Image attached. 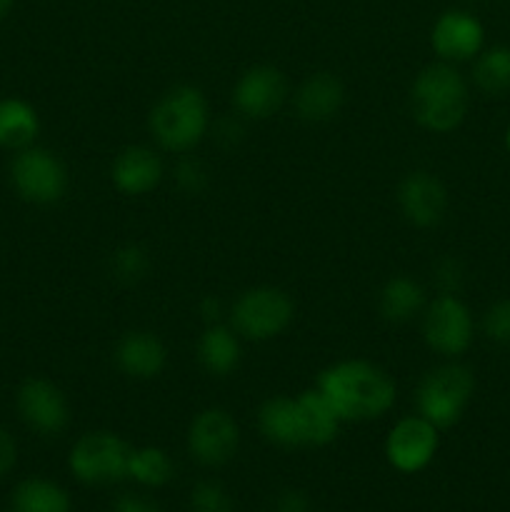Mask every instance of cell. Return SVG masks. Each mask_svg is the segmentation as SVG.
<instances>
[{"mask_svg":"<svg viewBox=\"0 0 510 512\" xmlns=\"http://www.w3.org/2000/svg\"><path fill=\"white\" fill-rule=\"evenodd\" d=\"M330 408L343 423L378 420L395 405V383L380 365L370 360H340L315 380Z\"/></svg>","mask_w":510,"mask_h":512,"instance_id":"6da1fadb","label":"cell"},{"mask_svg":"<svg viewBox=\"0 0 510 512\" xmlns=\"http://www.w3.org/2000/svg\"><path fill=\"white\" fill-rule=\"evenodd\" d=\"M410 113L430 133H453L468 115V85L453 63H433L410 85Z\"/></svg>","mask_w":510,"mask_h":512,"instance_id":"7a4b0ae2","label":"cell"},{"mask_svg":"<svg viewBox=\"0 0 510 512\" xmlns=\"http://www.w3.org/2000/svg\"><path fill=\"white\" fill-rule=\"evenodd\" d=\"M210 125L208 100L195 85H175L160 95L148 118L150 135L168 153H190Z\"/></svg>","mask_w":510,"mask_h":512,"instance_id":"3957f363","label":"cell"},{"mask_svg":"<svg viewBox=\"0 0 510 512\" xmlns=\"http://www.w3.org/2000/svg\"><path fill=\"white\" fill-rule=\"evenodd\" d=\"M475 393V375L468 365L445 363L440 368L430 370L418 385L415 405L418 415H423L428 423L438 430L453 428L468 410Z\"/></svg>","mask_w":510,"mask_h":512,"instance_id":"277c9868","label":"cell"},{"mask_svg":"<svg viewBox=\"0 0 510 512\" xmlns=\"http://www.w3.org/2000/svg\"><path fill=\"white\" fill-rule=\"evenodd\" d=\"M130 448L120 435L108 430L85 433L75 440L68 455V468L73 478L83 485H110L128 478Z\"/></svg>","mask_w":510,"mask_h":512,"instance_id":"5b68a950","label":"cell"},{"mask_svg":"<svg viewBox=\"0 0 510 512\" xmlns=\"http://www.w3.org/2000/svg\"><path fill=\"white\" fill-rule=\"evenodd\" d=\"M293 300L270 285H258L240 295L230 308V328L245 340L265 343L283 333L293 320Z\"/></svg>","mask_w":510,"mask_h":512,"instance_id":"8992f818","label":"cell"},{"mask_svg":"<svg viewBox=\"0 0 510 512\" xmlns=\"http://www.w3.org/2000/svg\"><path fill=\"white\" fill-rule=\"evenodd\" d=\"M10 185L30 205H55L68 190V170L48 148L30 145L10 163Z\"/></svg>","mask_w":510,"mask_h":512,"instance_id":"52a82bcc","label":"cell"},{"mask_svg":"<svg viewBox=\"0 0 510 512\" xmlns=\"http://www.w3.org/2000/svg\"><path fill=\"white\" fill-rule=\"evenodd\" d=\"M473 313L458 295L440 293L423 313V338L433 353L460 358L473 343Z\"/></svg>","mask_w":510,"mask_h":512,"instance_id":"ba28073f","label":"cell"},{"mask_svg":"<svg viewBox=\"0 0 510 512\" xmlns=\"http://www.w3.org/2000/svg\"><path fill=\"white\" fill-rule=\"evenodd\" d=\"M238 445V423L223 408L200 410L188 428V453L205 468H223L235 458Z\"/></svg>","mask_w":510,"mask_h":512,"instance_id":"9c48e42d","label":"cell"},{"mask_svg":"<svg viewBox=\"0 0 510 512\" xmlns=\"http://www.w3.org/2000/svg\"><path fill=\"white\" fill-rule=\"evenodd\" d=\"M440 448V430L423 415H408L390 428L385 438V458L390 468L415 475L433 463Z\"/></svg>","mask_w":510,"mask_h":512,"instance_id":"30bf717a","label":"cell"},{"mask_svg":"<svg viewBox=\"0 0 510 512\" xmlns=\"http://www.w3.org/2000/svg\"><path fill=\"white\" fill-rule=\"evenodd\" d=\"M15 408L20 420L43 438H55L70 423V408L63 390L45 378L25 380L15 395Z\"/></svg>","mask_w":510,"mask_h":512,"instance_id":"8fae6325","label":"cell"},{"mask_svg":"<svg viewBox=\"0 0 510 512\" xmlns=\"http://www.w3.org/2000/svg\"><path fill=\"white\" fill-rule=\"evenodd\" d=\"M430 45L443 63H465L478 58L485 45V28L470 10H445L430 30Z\"/></svg>","mask_w":510,"mask_h":512,"instance_id":"7c38bea8","label":"cell"},{"mask_svg":"<svg viewBox=\"0 0 510 512\" xmlns=\"http://www.w3.org/2000/svg\"><path fill=\"white\" fill-rule=\"evenodd\" d=\"M288 98V80L275 65H253L233 88V105L243 118L265 120L278 113Z\"/></svg>","mask_w":510,"mask_h":512,"instance_id":"4fadbf2b","label":"cell"},{"mask_svg":"<svg viewBox=\"0 0 510 512\" xmlns=\"http://www.w3.org/2000/svg\"><path fill=\"white\" fill-rule=\"evenodd\" d=\"M398 205L410 225L433 228L443 220L445 210H448V193L433 173L415 170V173L405 175L403 183H400Z\"/></svg>","mask_w":510,"mask_h":512,"instance_id":"5bb4252c","label":"cell"},{"mask_svg":"<svg viewBox=\"0 0 510 512\" xmlns=\"http://www.w3.org/2000/svg\"><path fill=\"white\" fill-rule=\"evenodd\" d=\"M110 178L123 195H148L163 180V160L153 148L128 145L115 155Z\"/></svg>","mask_w":510,"mask_h":512,"instance_id":"9a60e30c","label":"cell"},{"mask_svg":"<svg viewBox=\"0 0 510 512\" xmlns=\"http://www.w3.org/2000/svg\"><path fill=\"white\" fill-rule=\"evenodd\" d=\"M165 360V345L158 335L148 333V330H133L125 333L115 345V365L120 373L135 380H153L163 373Z\"/></svg>","mask_w":510,"mask_h":512,"instance_id":"2e32d148","label":"cell"},{"mask_svg":"<svg viewBox=\"0 0 510 512\" xmlns=\"http://www.w3.org/2000/svg\"><path fill=\"white\" fill-rule=\"evenodd\" d=\"M345 100V88L338 75L320 73L308 75L295 90V113L305 123H328L340 113Z\"/></svg>","mask_w":510,"mask_h":512,"instance_id":"e0dca14e","label":"cell"},{"mask_svg":"<svg viewBox=\"0 0 510 512\" xmlns=\"http://www.w3.org/2000/svg\"><path fill=\"white\" fill-rule=\"evenodd\" d=\"M258 428L263 438L278 448H305L298 403L288 395H275L260 405Z\"/></svg>","mask_w":510,"mask_h":512,"instance_id":"ac0fdd59","label":"cell"},{"mask_svg":"<svg viewBox=\"0 0 510 512\" xmlns=\"http://www.w3.org/2000/svg\"><path fill=\"white\" fill-rule=\"evenodd\" d=\"M295 403H298L300 425H303L305 448H325L338 438L343 420L335 415V410L330 408V403L320 395L318 388L295 395Z\"/></svg>","mask_w":510,"mask_h":512,"instance_id":"d6986e66","label":"cell"},{"mask_svg":"<svg viewBox=\"0 0 510 512\" xmlns=\"http://www.w3.org/2000/svg\"><path fill=\"white\" fill-rule=\"evenodd\" d=\"M198 360L215 378H225L240 363V335L230 325H208L198 340Z\"/></svg>","mask_w":510,"mask_h":512,"instance_id":"ffe728a7","label":"cell"},{"mask_svg":"<svg viewBox=\"0 0 510 512\" xmlns=\"http://www.w3.org/2000/svg\"><path fill=\"white\" fill-rule=\"evenodd\" d=\"M40 133V118L30 103L20 98L0 100V148L18 150L35 145Z\"/></svg>","mask_w":510,"mask_h":512,"instance_id":"44dd1931","label":"cell"},{"mask_svg":"<svg viewBox=\"0 0 510 512\" xmlns=\"http://www.w3.org/2000/svg\"><path fill=\"white\" fill-rule=\"evenodd\" d=\"M380 315L388 323L403 325L410 323L415 315L423 313L425 308V290L418 280L408 278V275H395L380 290L378 300Z\"/></svg>","mask_w":510,"mask_h":512,"instance_id":"7402d4cb","label":"cell"},{"mask_svg":"<svg viewBox=\"0 0 510 512\" xmlns=\"http://www.w3.org/2000/svg\"><path fill=\"white\" fill-rule=\"evenodd\" d=\"M13 512H70L68 490L48 478H25L15 485L10 495Z\"/></svg>","mask_w":510,"mask_h":512,"instance_id":"603a6c76","label":"cell"},{"mask_svg":"<svg viewBox=\"0 0 510 512\" xmlns=\"http://www.w3.org/2000/svg\"><path fill=\"white\" fill-rule=\"evenodd\" d=\"M473 83L480 93L490 98H503L510 93V48L508 45H493L480 50L473 63Z\"/></svg>","mask_w":510,"mask_h":512,"instance_id":"cb8c5ba5","label":"cell"},{"mask_svg":"<svg viewBox=\"0 0 510 512\" xmlns=\"http://www.w3.org/2000/svg\"><path fill=\"white\" fill-rule=\"evenodd\" d=\"M173 475L175 465L165 450L148 445V448H138L130 453L128 478H133L135 483L145 485V488H163L173 480Z\"/></svg>","mask_w":510,"mask_h":512,"instance_id":"d4e9b609","label":"cell"},{"mask_svg":"<svg viewBox=\"0 0 510 512\" xmlns=\"http://www.w3.org/2000/svg\"><path fill=\"white\" fill-rule=\"evenodd\" d=\"M148 270L150 258L140 245H123V248H118L110 255V275H113L118 283H140V280L148 275Z\"/></svg>","mask_w":510,"mask_h":512,"instance_id":"484cf974","label":"cell"},{"mask_svg":"<svg viewBox=\"0 0 510 512\" xmlns=\"http://www.w3.org/2000/svg\"><path fill=\"white\" fill-rule=\"evenodd\" d=\"M190 512H235V503L223 485L203 480L190 490Z\"/></svg>","mask_w":510,"mask_h":512,"instance_id":"4316f807","label":"cell"},{"mask_svg":"<svg viewBox=\"0 0 510 512\" xmlns=\"http://www.w3.org/2000/svg\"><path fill=\"white\" fill-rule=\"evenodd\" d=\"M173 180L180 193L200 195L208 185V170L198 158H180L173 170Z\"/></svg>","mask_w":510,"mask_h":512,"instance_id":"83f0119b","label":"cell"},{"mask_svg":"<svg viewBox=\"0 0 510 512\" xmlns=\"http://www.w3.org/2000/svg\"><path fill=\"white\" fill-rule=\"evenodd\" d=\"M485 338L498 345H510V298L490 305L483 315Z\"/></svg>","mask_w":510,"mask_h":512,"instance_id":"f1b7e54d","label":"cell"},{"mask_svg":"<svg viewBox=\"0 0 510 512\" xmlns=\"http://www.w3.org/2000/svg\"><path fill=\"white\" fill-rule=\"evenodd\" d=\"M463 275V265L455 258H445L435 265V283L445 295H458V290L463 288Z\"/></svg>","mask_w":510,"mask_h":512,"instance_id":"f546056e","label":"cell"},{"mask_svg":"<svg viewBox=\"0 0 510 512\" xmlns=\"http://www.w3.org/2000/svg\"><path fill=\"white\" fill-rule=\"evenodd\" d=\"M113 512H160V508L148 495L125 493L113 503Z\"/></svg>","mask_w":510,"mask_h":512,"instance_id":"4dcf8cb0","label":"cell"},{"mask_svg":"<svg viewBox=\"0 0 510 512\" xmlns=\"http://www.w3.org/2000/svg\"><path fill=\"white\" fill-rule=\"evenodd\" d=\"M15 463H18V443L10 435V430L0 425V478L8 475L15 468Z\"/></svg>","mask_w":510,"mask_h":512,"instance_id":"1f68e13d","label":"cell"},{"mask_svg":"<svg viewBox=\"0 0 510 512\" xmlns=\"http://www.w3.org/2000/svg\"><path fill=\"white\" fill-rule=\"evenodd\" d=\"M270 512H310V500L300 490H285V493H280L275 498L273 510Z\"/></svg>","mask_w":510,"mask_h":512,"instance_id":"d6a6232c","label":"cell"},{"mask_svg":"<svg viewBox=\"0 0 510 512\" xmlns=\"http://www.w3.org/2000/svg\"><path fill=\"white\" fill-rule=\"evenodd\" d=\"M243 125H240L238 118H223L218 120V125H215V138H218V143H223L225 148H233V145H238L240 140H243Z\"/></svg>","mask_w":510,"mask_h":512,"instance_id":"836d02e7","label":"cell"},{"mask_svg":"<svg viewBox=\"0 0 510 512\" xmlns=\"http://www.w3.org/2000/svg\"><path fill=\"white\" fill-rule=\"evenodd\" d=\"M200 315H203V320L208 325L220 323V315H223V303H220L218 298H213V295H208V298L200 300Z\"/></svg>","mask_w":510,"mask_h":512,"instance_id":"e575fe53","label":"cell"},{"mask_svg":"<svg viewBox=\"0 0 510 512\" xmlns=\"http://www.w3.org/2000/svg\"><path fill=\"white\" fill-rule=\"evenodd\" d=\"M13 5H15V0H0V23L8 18L10 10H13Z\"/></svg>","mask_w":510,"mask_h":512,"instance_id":"d590c367","label":"cell"},{"mask_svg":"<svg viewBox=\"0 0 510 512\" xmlns=\"http://www.w3.org/2000/svg\"><path fill=\"white\" fill-rule=\"evenodd\" d=\"M505 148H508V153H510V125H508V130H505Z\"/></svg>","mask_w":510,"mask_h":512,"instance_id":"8d00e7d4","label":"cell"},{"mask_svg":"<svg viewBox=\"0 0 510 512\" xmlns=\"http://www.w3.org/2000/svg\"><path fill=\"white\" fill-rule=\"evenodd\" d=\"M475 3H495V0H475Z\"/></svg>","mask_w":510,"mask_h":512,"instance_id":"74e56055","label":"cell"}]
</instances>
